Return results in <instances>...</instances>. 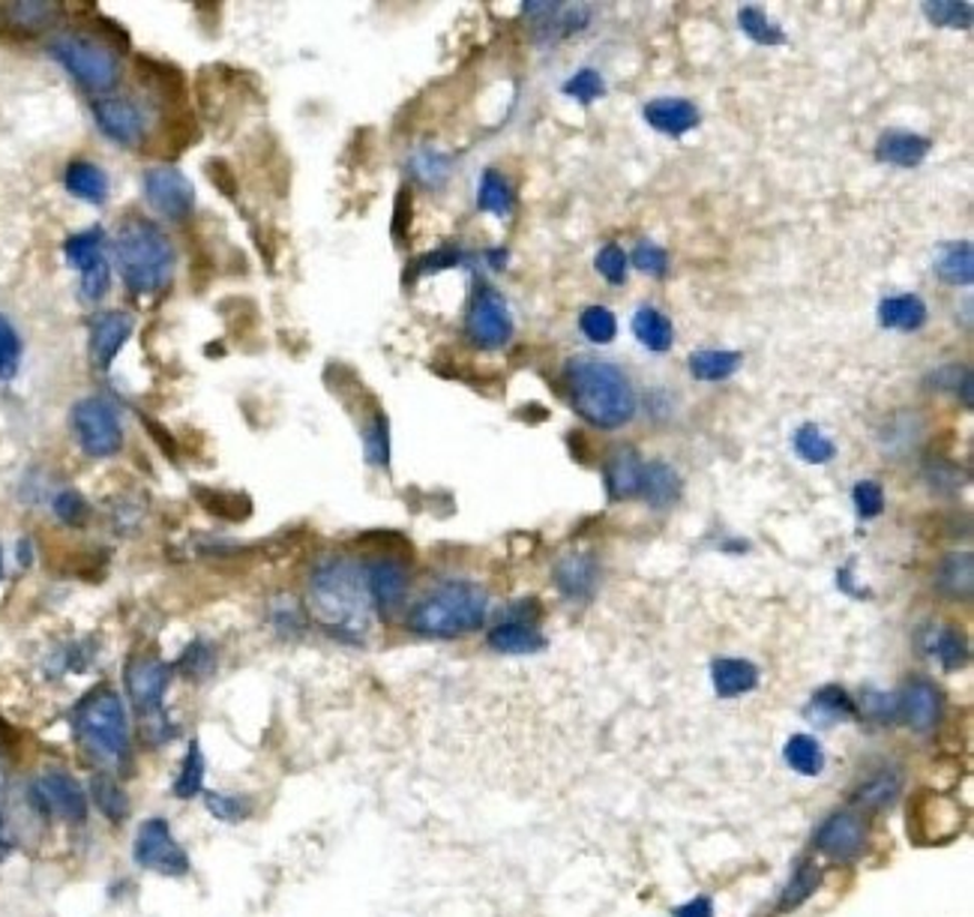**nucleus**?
I'll use <instances>...</instances> for the list:
<instances>
[{"label": "nucleus", "mask_w": 974, "mask_h": 917, "mask_svg": "<svg viewBox=\"0 0 974 917\" xmlns=\"http://www.w3.org/2000/svg\"><path fill=\"white\" fill-rule=\"evenodd\" d=\"M564 381L570 390L573 408L585 423L597 429H620L636 417L639 399L630 378L609 360L588 355L570 357L564 366Z\"/></svg>", "instance_id": "1"}, {"label": "nucleus", "mask_w": 974, "mask_h": 917, "mask_svg": "<svg viewBox=\"0 0 974 917\" xmlns=\"http://www.w3.org/2000/svg\"><path fill=\"white\" fill-rule=\"evenodd\" d=\"M309 609L316 621L330 632H342L348 639L364 636L369 627V585L360 564L348 558H325L309 576Z\"/></svg>", "instance_id": "2"}, {"label": "nucleus", "mask_w": 974, "mask_h": 917, "mask_svg": "<svg viewBox=\"0 0 974 917\" xmlns=\"http://www.w3.org/2000/svg\"><path fill=\"white\" fill-rule=\"evenodd\" d=\"M115 256H118L120 277L132 295H157L168 288L175 277V247L157 222L132 217L118 228L115 237Z\"/></svg>", "instance_id": "3"}, {"label": "nucleus", "mask_w": 974, "mask_h": 917, "mask_svg": "<svg viewBox=\"0 0 974 917\" xmlns=\"http://www.w3.org/2000/svg\"><path fill=\"white\" fill-rule=\"evenodd\" d=\"M489 615V594L468 579H450L426 594L408 615V630L429 639H456L480 630Z\"/></svg>", "instance_id": "4"}, {"label": "nucleus", "mask_w": 974, "mask_h": 917, "mask_svg": "<svg viewBox=\"0 0 974 917\" xmlns=\"http://www.w3.org/2000/svg\"><path fill=\"white\" fill-rule=\"evenodd\" d=\"M76 729H79L85 747L99 759L115 761L127 752V714H123V701L118 699V692L109 687H99L97 692H90L88 699L81 701L79 714H76Z\"/></svg>", "instance_id": "5"}, {"label": "nucleus", "mask_w": 974, "mask_h": 917, "mask_svg": "<svg viewBox=\"0 0 974 917\" xmlns=\"http://www.w3.org/2000/svg\"><path fill=\"white\" fill-rule=\"evenodd\" d=\"M51 54L63 63L69 76L88 90H111L120 79L118 54L102 46V42L79 37V33H63L51 42Z\"/></svg>", "instance_id": "6"}, {"label": "nucleus", "mask_w": 974, "mask_h": 917, "mask_svg": "<svg viewBox=\"0 0 974 917\" xmlns=\"http://www.w3.org/2000/svg\"><path fill=\"white\" fill-rule=\"evenodd\" d=\"M72 432L81 450L93 459H109L123 447L118 408L102 396H85L72 405Z\"/></svg>", "instance_id": "7"}, {"label": "nucleus", "mask_w": 974, "mask_h": 917, "mask_svg": "<svg viewBox=\"0 0 974 917\" xmlns=\"http://www.w3.org/2000/svg\"><path fill=\"white\" fill-rule=\"evenodd\" d=\"M513 312L501 291H495L493 286H477L471 303H468V316H465V333L477 348L495 351L504 348L513 339Z\"/></svg>", "instance_id": "8"}, {"label": "nucleus", "mask_w": 974, "mask_h": 917, "mask_svg": "<svg viewBox=\"0 0 974 917\" xmlns=\"http://www.w3.org/2000/svg\"><path fill=\"white\" fill-rule=\"evenodd\" d=\"M145 196L150 208L168 222H183L196 210V187L192 180L171 166H159L145 171Z\"/></svg>", "instance_id": "9"}, {"label": "nucleus", "mask_w": 974, "mask_h": 917, "mask_svg": "<svg viewBox=\"0 0 974 917\" xmlns=\"http://www.w3.org/2000/svg\"><path fill=\"white\" fill-rule=\"evenodd\" d=\"M960 828H963V809L945 795H924L908 809V834L924 846L947 843L960 834Z\"/></svg>", "instance_id": "10"}, {"label": "nucleus", "mask_w": 974, "mask_h": 917, "mask_svg": "<svg viewBox=\"0 0 974 917\" xmlns=\"http://www.w3.org/2000/svg\"><path fill=\"white\" fill-rule=\"evenodd\" d=\"M132 855H136L141 867L162 873V876H187L189 869V858L183 855V848L175 843L166 819H148L138 828Z\"/></svg>", "instance_id": "11"}, {"label": "nucleus", "mask_w": 974, "mask_h": 917, "mask_svg": "<svg viewBox=\"0 0 974 917\" xmlns=\"http://www.w3.org/2000/svg\"><path fill=\"white\" fill-rule=\"evenodd\" d=\"M30 798L46 816H54V819L85 821V816H88V798H85L81 786L60 770H49V774L33 779Z\"/></svg>", "instance_id": "12"}, {"label": "nucleus", "mask_w": 974, "mask_h": 917, "mask_svg": "<svg viewBox=\"0 0 974 917\" xmlns=\"http://www.w3.org/2000/svg\"><path fill=\"white\" fill-rule=\"evenodd\" d=\"M93 118L111 141L127 148H136L148 136V118L132 99H99L93 102Z\"/></svg>", "instance_id": "13"}, {"label": "nucleus", "mask_w": 974, "mask_h": 917, "mask_svg": "<svg viewBox=\"0 0 974 917\" xmlns=\"http://www.w3.org/2000/svg\"><path fill=\"white\" fill-rule=\"evenodd\" d=\"M866 846V825L857 813H834L816 830V848L834 860H855Z\"/></svg>", "instance_id": "14"}, {"label": "nucleus", "mask_w": 974, "mask_h": 917, "mask_svg": "<svg viewBox=\"0 0 974 917\" xmlns=\"http://www.w3.org/2000/svg\"><path fill=\"white\" fill-rule=\"evenodd\" d=\"M366 585H369V597L378 606V611L385 618H394L396 611L402 609L405 594H408V570L405 564L394 561V558H378L364 567Z\"/></svg>", "instance_id": "15"}, {"label": "nucleus", "mask_w": 974, "mask_h": 917, "mask_svg": "<svg viewBox=\"0 0 974 917\" xmlns=\"http://www.w3.org/2000/svg\"><path fill=\"white\" fill-rule=\"evenodd\" d=\"M171 684V666L153 657H138L127 666L129 696L138 710H159L162 692Z\"/></svg>", "instance_id": "16"}, {"label": "nucleus", "mask_w": 974, "mask_h": 917, "mask_svg": "<svg viewBox=\"0 0 974 917\" xmlns=\"http://www.w3.org/2000/svg\"><path fill=\"white\" fill-rule=\"evenodd\" d=\"M900 699V720L908 722L915 731L935 729L942 717V692L926 678H912V681L896 692Z\"/></svg>", "instance_id": "17"}, {"label": "nucleus", "mask_w": 974, "mask_h": 917, "mask_svg": "<svg viewBox=\"0 0 974 917\" xmlns=\"http://www.w3.org/2000/svg\"><path fill=\"white\" fill-rule=\"evenodd\" d=\"M132 336V318L127 312H102L90 321V360L97 369H111L120 348Z\"/></svg>", "instance_id": "18"}, {"label": "nucleus", "mask_w": 974, "mask_h": 917, "mask_svg": "<svg viewBox=\"0 0 974 917\" xmlns=\"http://www.w3.org/2000/svg\"><path fill=\"white\" fill-rule=\"evenodd\" d=\"M555 585L570 600H590L600 585V561L590 552H573L555 564Z\"/></svg>", "instance_id": "19"}, {"label": "nucleus", "mask_w": 974, "mask_h": 917, "mask_svg": "<svg viewBox=\"0 0 974 917\" xmlns=\"http://www.w3.org/2000/svg\"><path fill=\"white\" fill-rule=\"evenodd\" d=\"M642 118L648 120L650 129H657L663 136L680 139V136H687L689 129L699 127L702 114L699 109H696V102H689V99L657 97L650 99V102H645Z\"/></svg>", "instance_id": "20"}, {"label": "nucleus", "mask_w": 974, "mask_h": 917, "mask_svg": "<svg viewBox=\"0 0 974 917\" xmlns=\"http://www.w3.org/2000/svg\"><path fill=\"white\" fill-rule=\"evenodd\" d=\"M603 474H606V492H609L612 501H630V498H639L645 459H642L636 447H618L606 459Z\"/></svg>", "instance_id": "21"}, {"label": "nucleus", "mask_w": 974, "mask_h": 917, "mask_svg": "<svg viewBox=\"0 0 974 917\" xmlns=\"http://www.w3.org/2000/svg\"><path fill=\"white\" fill-rule=\"evenodd\" d=\"M933 141L917 132H906V129H891L882 132L876 141V159L896 168H917L930 157Z\"/></svg>", "instance_id": "22"}, {"label": "nucleus", "mask_w": 974, "mask_h": 917, "mask_svg": "<svg viewBox=\"0 0 974 917\" xmlns=\"http://www.w3.org/2000/svg\"><path fill=\"white\" fill-rule=\"evenodd\" d=\"M680 495H684V480L669 462H663V459L645 462L639 498L650 510H669L680 501Z\"/></svg>", "instance_id": "23"}, {"label": "nucleus", "mask_w": 974, "mask_h": 917, "mask_svg": "<svg viewBox=\"0 0 974 917\" xmlns=\"http://www.w3.org/2000/svg\"><path fill=\"white\" fill-rule=\"evenodd\" d=\"M921 648L926 657L942 662V669L956 671L968 662V641L956 627L951 624H933L921 632Z\"/></svg>", "instance_id": "24"}, {"label": "nucleus", "mask_w": 974, "mask_h": 917, "mask_svg": "<svg viewBox=\"0 0 974 917\" xmlns=\"http://www.w3.org/2000/svg\"><path fill=\"white\" fill-rule=\"evenodd\" d=\"M489 645L498 654H513V657H525V654H537L546 648V636L537 630V624L531 621H501L495 630H489Z\"/></svg>", "instance_id": "25"}, {"label": "nucleus", "mask_w": 974, "mask_h": 917, "mask_svg": "<svg viewBox=\"0 0 974 917\" xmlns=\"http://www.w3.org/2000/svg\"><path fill=\"white\" fill-rule=\"evenodd\" d=\"M930 309L917 295H896L885 297L878 303V325L885 330H900V333H915L926 325Z\"/></svg>", "instance_id": "26"}, {"label": "nucleus", "mask_w": 974, "mask_h": 917, "mask_svg": "<svg viewBox=\"0 0 974 917\" xmlns=\"http://www.w3.org/2000/svg\"><path fill=\"white\" fill-rule=\"evenodd\" d=\"M710 681L719 699H738L744 692L758 687V669L749 660L738 657H723L710 666Z\"/></svg>", "instance_id": "27"}, {"label": "nucleus", "mask_w": 974, "mask_h": 917, "mask_svg": "<svg viewBox=\"0 0 974 917\" xmlns=\"http://www.w3.org/2000/svg\"><path fill=\"white\" fill-rule=\"evenodd\" d=\"M633 336L639 339V346H645L654 355H666L675 346V327L666 312H659L657 306H639L633 316Z\"/></svg>", "instance_id": "28"}, {"label": "nucleus", "mask_w": 974, "mask_h": 917, "mask_svg": "<svg viewBox=\"0 0 974 917\" xmlns=\"http://www.w3.org/2000/svg\"><path fill=\"white\" fill-rule=\"evenodd\" d=\"M974 585V561L968 552H951L935 570V588L951 600H968Z\"/></svg>", "instance_id": "29"}, {"label": "nucleus", "mask_w": 974, "mask_h": 917, "mask_svg": "<svg viewBox=\"0 0 974 917\" xmlns=\"http://www.w3.org/2000/svg\"><path fill=\"white\" fill-rule=\"evenodd\" d=\"M935 277L945 286L963 288L974 282V249L968 240L963 243H945L935 256Z\"/></svg>", "instance_id": "30"}, {"label": "nucleus", "mask_w": 974, "mask_h": 917, "mask_svg": "<svg viewBox=\"0 0 974 917\" xmlns=\"http://www.w3.org/2000/svg\"><path fill=\"white\" fill-rule=\"evenodd\" d=\"M63 183H67V189L72 196L81 198V201H88V205H102L106 196H109V178H106V171L99 166H93V162H88V159L69 162L67 175H63Z\"/></svg>", "instance_id": "31"}, {"label": "nucleus", "mask_w": 974, "mask_h": 917, "mask_svg": "<svg viewBox=\"0 0 974 917\" xmlns=\"http://www.w3.org/2000/svg\"><path fill=\"white\" fill-rule=\"evenodd\" d=\"M744 355L741 351H717V348H705V351H693L687 360L689 376L699 381H726L741 369Z\"/></svg>", "instance_id": "32"}, {"label": "nucleus", "mask_w": 974, "mask_h": 917, "mask_svg": "<svg viewBox=\"0 0 974 917\" xmlns=\"http://www.w3.org/2000/svg\"><path fill=\"white\" fill-rule=\"evenodd\" d=\"M477 208L498 219H507L516 210V192H513L510 180L504 178L501 171H495V168L483 171L480 189H477Z\"/></svg>", "instance_id": "33"}, {"label": "nucleus", "mask_w": 974, "mask_h": 917, "mask_svg": "<svg viewBox=\"0 0 974 917\" xmlns=\"http://www.w3.org/2000/svg\"><path fill=\"white\" fill-rule=\"evenodd\" d=\"M807 717L816 722H825V726H831V722L837 720H852V717H855V701L848 699V692L843 690V687L827 684V687H822V690L813 696V701H809L807 708Z\"/></svg>", "instance_id": "34"}, {"label": "nucleus", "mask_w": 974, "mask_h": 917, "mask_svg": "<svg viewBox=\"0 0 974 917\" xmlns=\"http://www.w3.org/2000/svg\"><path fill=\"white\" fill-rule=\"evenodd\" d=\"M783 756H786L788 768L795 770V774H801V777H818V774L825 770V750H822V744H818L816 738H809V735H795V738H788Z\"/></svg>", "instance_id": "35"}, {"label": "nucleus", "mask_w": 974, "mask_h": 917, "mask_svg": "<svg viewBox=\"0 0 974 917\" xmlns=\"http://www.w3.org/2000/svg\"><path fill=\"white\" fill-rule=\"evenodd\" d=\"M792 445H795V453L809 465H827L837 456V445L816 423L797 426L795 435H792Z\"/></svg>", "instance_id": "36"}, {"label": "nucleus", "mask_w": 974, "mask_h": 917, "mask_svg": "<svg viewBox=\"0 0 974 917\" xmlns=\"http://www.w3.org/2000/svg\"><path fill=\"white\" fill-rule=\"evenodd\" d=\"M360 438H364L366 462L387 468L390 465V420H387L381 408H375L372 417L366 420L364 429H360Z\"/></svg>", "instance_id": "37"}, {"label": "nucleus", "mask_w": 974, "mask_h": 917, "mask_svg": "<svg viewBox=\"0 0 974 917\" xmlns=\"http://www.w3.org/2000/svg\"><path fill=\"white\" fill-rule=\"evenodd\" d=\"M738 24L756 46H786V30L779 28L777 21L768 19V12L758 10L756 3H747L738 10Z\"/></svg>", "instance_id": "38"}, {"label": "nucleus", "mask_w": 974, "mask_h": 917, "mask_svg": "<svg viewBox=\"0 0 974 917\" xmlns=\"http://www.w3.org/2000/svg\"><path fill=\"white\" fill-rule=\"evenodd\" d=\"M900 789H903V777L896 770H878L855 791V804L864 809H885L894 804Z\"/></svg>", "instance_id": "39"}, {"label": "nucleus", "mask_w": 974, "mask_h": 917, "mask_svg": "<svg viewBox=\"0 0 974 917\" xmlns=\"http://www.w3.org/2000/svg\"><path fill=\"white\" fill-rule=\"evenodd\" d=\"M818 878H822V869L813 858H801L792 869V878H788L786 890H783V899H779V911H792L804 899H809V894L818 888Z\"/></svg>", "instance_id": "40"}, {"label": "nucleus", "mask_w": 974, "mask_h": 917, "mask_svg": "<svg viewBox=\"0 0 974 917\" xmlns=\"http://www.w3.org/2000/svg\"><path fill=\"white\" fill-rule=\"evenodd\" d=\"M924 484L938 495H956L963 492L965 484H968V471L960 462L935 456V459L924 462Z\"/></svg>", "instance_id": "41"}, {"label": "nucleus", "mask_w": 974, "mask_h": 917, "mask_svg": "<svg viewBox=\"0 0 974 917\" xmlns=\"http://www.w3.org/2000/svg\"><path fill=\"white\" fill-rule=\"evenodd\" d=\"M921 10L935 28H951V30H972L974 24V7L968 0H926L921 3Z\"/></svg>", "instance_id": "42"}, {"label": "nucleus", "mask_w": 974, "mask_h": 917, "mask_svg": "<svg viewBox=\"0 0 974 917\" xmlns=\"http://www.w3.org/2000/svg\"><path fill=\"white\" fill-rule=\"evenodd\" d=\"M408 171H411L414 178L420 180L424 187L438 189L444 180L450 178V157L433 148L414 150L411 159H408Z\"/></svg>", "instance_id": "43"}, {"label": "nucleus", "mask_w": 974, "mask_h": 917, "mask_svg": "<svg viewBox=\"0 0 974 917\" xmlns=\"http://www.w3.org/2000/svg\"><path fill=\"white\" fill-rule=\"evenodd\" d=\"M102 240H106V235H102V228H88V231H79V235H72L63 243V252H67L69 265L76 267L79 273H85L88 267H93L97 261H102Z\"/></svg>", "instance_id": "44"}, {"label": "nucleus", "mask_w": 974, "mask_h": 917, "mask_svg": "<svg viewBox=\"0 0 974 917\" xmlns=\"http://www.w3.org/2000/svg\"><path fill=\"white\" fill-rule=\"evenodd\" d=\"M926 385L942 393H954L956 399H963L965 408H972V369L965 363H945L930 372Z\"/></svg>", "instance_id": "45"}, {"label": "nucleus", "mask_w": 974, "mask_h": 917, "mask_svg": "<svg viewBox=\"0 0 974 917\" xmlns=\"http://www.w3.org/2000/svg\"><path fill=\"white\" fill-rule=\"evenodd\" d=\"M90 795H93V800H97V807L102 809L106 819L111 821L127 819L129 813L127 791L120 789L115 779L106 777V774H97V777L90 779Z\"/></svg>", "instance_id": "46"}, {"label": "nucleus", "mask_w": 974, "mask_h": 917, "mask_svg": "<svg viewBox=\"0 0 974 917\" xmlns=\"http://www.w3.org/2000/svg\"><path fill=\"white\" fill-rule=\"evenodd\" d=\"M579 330L594 346H609L618 336V318L609 306H588V309H582Z\"/></svg>", "instance_id": "47"}, {"label": "nucleus", "mask_w": 974, "mask_h": 917, "mask_svg": "<svg viewBox=\"0 0 974 917\" xmlns=\"http://www.w3.org/2000/svg\"><path fill=\"white\" fill-rule=\"evenodd\" d=\"M201 786H205V756H201L198 740H192V744H189L187 761H183V768H180L178 783H175V795L189 800L196 798L198 791H201Z\"/></svg>", "instance_id": "48"}, {"label": "nucleus", "mask_w": 974, "mask_h": 917, "mask_svg": "<svg viewBox=\"0 0 974 917\" xmlns=\"http://www.w3.org/2000/svg\"><path fill=\"white\" fill-rule=\"evenodd\" d=\"M561 90H564V97L576 99V102H582V106H590L594 99L606 97V81H603L600 72L585 67V70H579L576 76H570V79L564 81Z\"/></svg>", "instance_id": "49"}, {"label": "nucleus", "mask_w": 974, "mask_h": 917, "mask_svg": "<svg viewBox=\"0 0 974 917\" xmlns=\"http://www.w3.org/2000/svg\"><path fill=\"white\" fill-rule=\"evenodd\" d=\"M205 804H207V809H210V816H213V819L228 821V825H237V821H244L249 813H252L249 800L240 798V795H219V791H207Z\"/></svg>", "instance_id": "50"}, {"label": "nucleus", "mask_w": 974, "mask_h": 917, "mask_svg": "<svg viewBox=\"0 0 974 917\" xmlns=\"http://www.w3.org/2000/svg\"><path fill=\"white\" fill-rule=\"evenodd\" d=\"M21 363V339L16 333V327L0 316V381L16 378Z\"/></svg>", "instance_id": "51"}, {"label": "nucleus", "mask_w": 974, "mask_h": 917, "mask_svg": "<svg viewBox=\"0 0 974 917\" xmlns=\"http://www.w3.org/2000/svg\"><path fill=\"white\" fill-rule=\"evenodd\" d=\"M627 252L618 247V243H606V247L597 252V258H594V267H597V273H600L609 286H624L627 282Z\"/></svg>", "instance_id": "52"}, {"label": "nucleus", "mask_w": 974, "mask_h": 917, "mask_svg": "<svg viewBox=\"0 0 974 917\" xmlns=\"http://www.w3.org/2000/svg\"><path fill=\"white\" fill-rule=\"evenodd\" d=\"M852 504L861 519H878L885 510V489L878 480H861L852 489Z\"/></svg>", "instance_id": "53"}, {"label": "nucleus", "mask_w": 974, "mask_h": 917, "mask_svg": "<svg viewBox=\"0 0 974 917\" xmlns=\"http://www.w3.org/2000/svg\"><path fill=\"white\" fill-rule=\"evenodd\" d=\"M633 265H636V270L645 273V277L663 279L669 273V252L663 247H657V243L642 240L639 247L633 249Z\"/></svg>", "instance_id": "54"}, {"label": "nucleus", "mask_w": 974, "mask_h": 917, "mask_svg": "<svg viewBox=\"0 0 974 917\" xmlns=\"http://www.w3.org/2000/svg\"><path fill=\"white\" fill-rule=\"evenodd\" d=\"M861 708H864V714L869 717V720L882 722V726L900 720V699H896V692L864 690Z\"/></svg>", "instance_id": "55"}, {"label": "nucleus", "mask_w": 974, "mask_h": 917, "mask_svg": "<svg viewBox=\"0 0 974 917\" xmlns=\"http://www.w3.org/2000/svg\"><path fill=\"white\" fill-rule=\"evenodd\" d=\"M468 261V256L463 252V247H454V243H447V247H438L435 252H426L417 265H414V270L424 277V273H441V270H454V267L465 265Z\"/></svg>", "instance_id": "56"}, {"label": "nucleus", "mask_w": 974, "mask_h": 917, "mask_svg": "<svg viewBox=\"0 0 974 917\" xmlns=\"http://www.w3.org/2000/svg\"><path fill=\"white\" fill-rule=\"evenodd\" d=\"M54 514H58L60 522L79 525L88 519V504H85V498H81L76 489H63V492H58V498H54Z\"/></svg>", "instance_id": "57"}, {"label": "nucleus", "mask_w": 974, "mask_h": 917, "mask_svg": "<svg viewBox=\"0 0 974 917\" xmlns=\"http://www.w3.org/2000/svg\"><path fill=\"white\" fill-rule=\"evenodd\" d=\"M109 282H111L109 261L102 258V261H97V265L88 267V270L81 273V295L88 297V300H102V295L109 291Z\"/></svg>", "instance_id": "58"}, {"label": "nucleus", "mask_w": 974, "mask_h": 917, "mask_svg": "<svg viewBox=\"0 0 974 917\" xmlns=\"http://www.w3.org/2000/svg\"><path fill=\"white\" fill-rule=\"evenodd\" d=\"M675 917H714V906H710L708 897H696L689 899L687 906H680Z\"/></svg>", "instance_id": "59"}, {"label": "nucleus", "mask_w": 974, "mask_h": 917, "mask_svg": "<svg viewBox=\"0 0 974 917\" xmlns=\"http://www.w3.org/2000/svg\"><path fill=\"white\" fill-rule=\"evenodd\" d=\"M486 261L493 265V270H501V267L507 265V249H489V252H486Z\"/></svg>", "instance_id": "60"}, {"label": "nucleus", "mask_w": 974, "mask_h": 917, "mask_svg": "<svg viewBox=\"0 0 974 917\" xmlns=\"http://www.w3.org/2000/svg\"><path fill=\"white\" fill-rule=\"evenodd\" d=\"M12 744H16V735H12L10 726H7V722L0 720V750H3V752H10V750H12Z\"/></svg>", "instance_id": "61"}, {"label": "nucleus", "mask_w": 974, "mask_h": 917, "mask_svg": "<svg viewBox=\"0 0 974 917\" xmlns=\"http://www.w3.org/2000/svg\"><path fill=\"white\" fill-rule=\"evenodd\" d=\"M19 552H21V564H30V552H28V540L19 542Z\"/></svg>", "instance_id": "62"}, {"label": "nucleus", "mask_w": 974, "mask_h": 917, "mask_svg": "<svg viewBox=\"0 0 974 917\" xmlns=\"http://www.w3.org/2000/svg\"><path fill=\"white\" fill-rule=\"evenodd\" d=\"M0 579H3V552H0Z\"/></svg>", "instance_id": "63"}]
</instances>
